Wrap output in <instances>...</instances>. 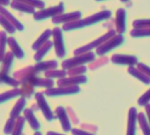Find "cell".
Masks as SVG:
<instances>
[{"instance_id":"obj_1","label":"cell","mask_w":150,"mask_h":135,"mask_svg":"<svg viewBox=\"0 0 150 135\" xmlns=\"http://www.w3.org/2000/svg\"><path fill=\"white\" fill-rule=\"evenodd\" d=\"M112 13L109 10H104L102 11L100 13H95L93 15H90L88 17H87L86 19L83 20H77L71 22H68V23H64L63 26V30L64 31H70V30H74V29H78V28H81L87 26H91L94 24H96L100 21L108 20L111 17Z\"/></svg>"},{"instance_id":"obj_2","label":"cell","mask_w":150,"mask_h":135,"mask_svg":"<svg viewBox=\"0 0 150 135\" xmlns=\"http://www.w3.org/2000/svg\"><path fill=\"white\" fill-rule=\"evenodd\" d=\"M95 59H96L95 53L88 51V52H86V53H83V54L76 55L74 57L68 58V59L63 61L62 67H63L64 70H69L71 68H73V67L83 65L86 63L92 62Z\"/></svg>"},{"instance_id":"obj_3","label":"cell","mask_w":150,"mask_h":135,"mask_svg":"<svg viewBox=\"0 0 150 135\" xmlns=\"http://www.w3.org/2000/svg\"><path fill=\"white\" fill-rule=\"evenodd\" d=\"M123 42H124L123 35L121 34H119L117 35H115L96 48V54L99 56H103L106 53L116 49L117 47L120 46Z\"/></svg>"},{"instance_id":"obj_4","label":"cell","mask_w":150,"mask_h":135,"mask_svg":"<svg viewBox=\"0 0 150 135\" xmlns=\"http://www.w3.org/2000/svg\"><path fill=\"white\" fill-rule=\"evenodd\" d=\"M116 35V32L114 30H110L109 31L108 33H106L105 35H103V36L97 38L96 40H95L94 42H91L82 47H80L78 49H76L74 50V55H80V54H83V53H86V52H88L90 50H92L93 49H96L98 46H100L102 43H103L105 41H107L109 38L112 37L113 35Z\"/></svg>"},{"instance_id":"obj_5","label":"cell","mask_w":150,"mask_h":135,"mask_svg":"<svg viewBox=\"0 0 150 135\" xmlns=\"http://www.w3.org/2000/svg\"><path fill=\"white\" fill-rule=\"evenodd\" d=\"M64 10V4L63 3H60L58 6H53V7H50V8H47V9H42L41 11L39 12H35L34 13V19L37 21H40V20H46L48 18H50V17H55L58 14H61Z\"/></svg>"},{"instance_id":"obj_6","label":"cell","mask_w":150,"mask_h":135,"mask_svg":"<svg viewBox=\"0 0 150 135\" xmlns=\"http://www.w3.org/2000/svg\"><path fill=\"white\" fill-rule=\"evenodd\" d=\"M52 35L54 37L53 46L55 47L56 55L57 57L63 58L65 56L66 51H65V46H64V42L62 29L60 28H55L52 30Z\"/></svg>"},{"instance_id":"obj_7","label":"cell","mask_w":150,"mask_h":135,"mask_svg":"<svg viewBox=\"0 0 150 135\" xmlns=\"http://www.w3.org/2000/svg\"><path fill=\"white\" fill-rule=\"evenodd\" d=\"M80 92V88L75 86H66V87H59L57 88H48L44 93L49 96H57V95H71Z\"/></svg>"},{"instance_id":"obj_8","label":"cell","mask_w":150,"mask_h":135,"mask_svg":"<svg viewBox=\"0 0 150 135\" xmlns=\"http://www.w3.org/2000/svg\"><path fill=\"white\" fill-rule=\"evenodd\" d=\"M81 18V12H73L70 13H64V14H58L52 18V23L53 24H61V23H68L74 20H80Z\"/></svg>"},{"instance_id":"obj_9","label":"cell","mask_w":150,"mask_h":135,"mask_svg":"<svg viewBox=\"0 0 150 135\" xmlns=\"http://www.w3.org/2000/svg\"><path fill=\"white\" fill-rule=\"evenodd\" d=\"M111 62L116 64H122V65H129L133 66L138 63V59L134 56L131 55H121V54H115L111 57Z\"/></svg>"},{"instance_id":"obj_10","label":"cell","mask_w":150,"mask_h":135,"mask_svg":"<svg viewBox=\"0 0 150 135\" xmlns=\"http://www.w3.org/2000/svg\"><path fill=\"white\" fill-rule=\"evenodd\" d=\"M35 99L37 101V103H38V106L40 107V109L42 110V111L43 112L46 119L48 121H50L52 119H54V117H53V114L47 103V102L45 101L44 99V96H43V94L42 93H36L35 94Z\"/></svg>"},{"instance_id":"obj_11","label":"cell","mask_w":150,"mask_h":135,"mask_svg":"<svg viewBox=\"0 0 150 135\" xmlns=\"http://www.w3.org/2000/svg\"><path fill=\"white\" fill-rule=\"evenodd\" d=\"M137 109L132 107L129 110L128 113V123L126 135H136V125H137Z\"/></svg>"},{"instance_id":"obj_12","label":"cell","mask_w":150,"mask_h":135,"mask_svg":"<svg viewBox=\"0 0 150 135\" xmlns=\"http://www.w3.org/2000/svg\"><path fill=\"white\" fill-rule=\"evenodd\" d=\"M116 28L118 34H123L126 29V12L123 8H119L116 13Z\"/></svg>"},{"instance_id":"obj_13","label":"cell","mask_w":150,"mask_h":135,"mask_svg":"<svg viewBox=\"0 0 150 135\" xmlns=\"http://www.w3.org/2000/svg\"><path fill=\"white\" fill-rule=\"evenodd\" d=\"M22 82H28L33 87H41V88H51L54 86V81L50 79H40L35 76H31Z\"/></svg>"},{"instance_id":"obj_14","label":"cell","mask_w":150,"mask_h":135,"mask_svg":"<svg viewBox=\"0 0 150 135\" xmlns=\"http://www.w3.org/2000/svg\"><path fill=\"white\" fill-rule=\"evenodd\" d=\"M88 81L87 77L84 75H79V76H71L67 79H61L57 81V86L59 87H66V86H75L82 83H86Z\"/></svg>"},{"instance_id":"obj_15","label":"cell","mask_w":150,"mask_h":135,"mask_svg":"<svg viewBox=\"0 0 150 135\" xmlns=\"http://www.w3.org/2000/svg\"><path fill=\"white\" fill-rule=\"evenodd\" d=\"M7 43H8L12 52L13 53L14 57H16L18 59H21L24 57V56H25L24 51L21 48V46L19 45V43L17 42V41L15 40L14 37H13V36L8 37L7 38Z\"/></svg>"},{"instance_id":"obj_16","label":"cell","mask_w":150,"mask_h":135,"mask_svg":"<svg viewBox=\"0 0 150 135\" xmlns=\"http://www.w3.org/2000/svg\"><path fill=\"white\" fill-rule=\"evenodd\" d=\"M0 14L1 15H3L5 18H6L14 27H15V28L16 29H18V30H20V31H22L23 29H24V27H23V25L10 13V12H8V10H6L4 6H0Z\"/></svg>"},{"instance_id":"obj_17","label":"cell","mask_w":150,"mask_h":135,"mask_svg":"<svg viewBox=\"0 0 150 135\" xmlns=\"http://www.w3.org/2000/svg\"><path fill=\"white\" fill-rule=\"evenodd\" d=\"M10 6L12 8L17 10V11H20V12H22V13H32L34 14L35 12V8L28 5V4H25V3H22L21 1H18V0H13V1L10 3Z\"/></svg>"},{"instance_id":"obj_18","label":"cell","mask_w":150,"mask_h":135,"mask_svg":"<svg viewBox=\"0 0 150 135\" xmlns=\"http://www.w3.org/2000/svg\"><path fill=\"white\" fill-rule=\"evenodd\" d=\"M58 65V63L55 60H50V61H44V62H39L38 64H36L35 65V69L37 71V73H41V72H46L49 70H52L57 68Z\"/></svg>"},{"instance_id":"obj_19","label":"cell","mask_w":150,"mask_h":135,"mask_svg":"<svg viewBox=\"0 0 150 135\" xmlns=\"http://www.w3.org/2000/svg\"><path fill=\"white\" fill-rule=\"evenodd\" d=\"M56 112H57V117L61 121L63 129L65 131H70L71 130V124H70V122H69V119H68V117H67V114H66L64 109L63 107H57L56 110Z\"/></svg>"},{"instance_id":"obj_20","label":"cell","mask_w":150,"mask_h":135,"mask_svg":"<svg viewBox=\"0 0 150 135\" xmlns=\"http://www.w3.org/2000/svg\"><path fill=\"white\" fill-rule=\"evenodd\" d=\"M52 35V30H50V29H47V30H45L41 35H40V37L33 43V45H32V49H34V50H38L47 41H49V38Z\"/></svg>"},{"instance_id":"obj_21","label":"cell","mask_w":150,"mask_h":135,"mask_svg":"<svg viewBox=\"0 0 150 135\" xmlns=\"http://www.w3.org/2000/svg\"><path fill=\"white\" fill-rule=\"evenodd\" d=\"M128 73L132 76H133L134 78H136L137 80H139V81H141L142 83H144L146 85H149L150 84V78L147 77L146 74H144L143 73H141L137 68H135V67L130 66L129 68H128Z\"/></svg>"},{"instance_id":"obj_22","label":"cell","mask_w":150,"mask_h":135,"mask_svg":"<svg viewBox=\"0 0 150 135\" xmlns=\"http://www.w3.org/2000/svg\"><path fill=\"white\" fill-rule=\"evenodd\" d=\"M137 123H139L144 135H150V125L144 113L139 112L137 114Z\"/></svg>"},{"instance_id":"obj_23","label":"cell","mask_w":150,"mask_h":135,"mask_svg":"<svg viewBox=\"0 0 150 135\" xmlns=\"http://www.w3.org/2000/svg\"><path fill=\"white\" fill-rule=\"evenodd\" d=\"M52 47H53V42L47 41L38 50H36V53L34 56L35 60L37 61V62H40L44 57V56L48 53V51L50 49H51Z\"/></svg>"},{"instance_id":"obj_24","label":"cell","mask_w":150,"mask_h":135,"mask_svg":"<svg viewBox=\"0 0 150 135\" xmlns=\"http://www.w3.org/2000/svg\"><path fill=\"white\" fill-rule=\"evenodd\" d=\"M13 59H14V55L13 53L11 51V52H7L6 53L3 60H2V73L4 74H7L11 68V66L13 64Z\"/></svg>"},{"instance_id":"obj_25","label":"cell","mask_w":150,"mask_h":135,"mask_svg":"<svg viewBox=\"0 0 150 135\" xmlns=\"http://www.w3.org/2000/svg\"><path fill=\"white\" fill-rule=\"evenodd\" d=\"M24 115H25V117H26V118L28 119V121L29 122L31 127H32L34 130H35V131L39 130L40 124H39L37 119L35 118V115H34V113H33V110H32L31 109H27V110H24Z\"/></svg>"},{"instance_id":"obj_26","label":"cell","mask_w":150,"mask_h":135,"mask_svg":"<svg viewBox=\"0 0 150 135\" xmlns=\"http://www.w3.org/2000/svg\"><path fill=\"white\" fill-rule=\"evenodd\" d=\"M21 95V89H19V88H15V89L7 91L6 93H3V94L0 95V103L5 102L6 101L13 99L16 96Z\"/></svg>"},{"instance_id":"obj_27","label":"cell","mask_w":150,"mask_h":135,"mask_svg":"<svg viewBox=\"0 0 150 135\" xmlns=\"http://www.w3.org/2000/svg\"><path fill=\"white\" fill-rule=\"evenodd\" d=\"M7 43V35L6 31L0 32V62H2L6 55V47Z\"/></svg>"},{"instance_id":"obj_28","label":"cell","mask_w":150,"mask_h":135,"mask_svg":"<svg viewBox=\"0 0 150 135\" xmlns=\"http://www.w3.org/2000/svg\"><path fill=\"white\" fill-rule=\"evenodd\" d=\"M25 105H26V100L24 97H22L17 102V103L13 107V109L11 112V117H13V118L18 117L19 115L21 114V112L22 111V110L24 109Z\"/></svg>"},{"instance_id":"obj_29","label":"cell","mask_w":150,"mask_h":135,"mask_svg":"<svg viewBox=\"0 0 150 135\" xmlns=\"http://www.w3.org/2000/svg\"><path fill=\"white\" fill-rule=\"evenodd\" d=\"M131 36L132 37H145V36H150V28H134L130 33Z\"/></svg>"},{"instance_id":"obj_30","label":"cell","mask_w":150,"mask_h":135,"mask_svg":"<svg viewBox=\"0 0 150 135\" xmlns=\"http://www.w3.org/2000/svg\"><path fill=\"white\" fill-rule=\"evenodd\" d=\"M0 25L5 28L6 32H8L9 34H14L16 32L15 27L1 14H0Z\"/></svg>"},{"instance_id":"obj_31","label":"cell","mask_w":150,"mask_h":135,"mask_svg":"<svg viewBox=\"0 0 150 135\" xmlns=\"http://www.w3.org/2000/svg\"><path fill=\"white\" fill-rule=\"evenodd\" d=\"M0 83H6V84H8L10 86L15 87V88H17L20 85L19 81L9 77L7 75V74H4L2 72L0 73Z\"/></svg>"},{"instance_id":"obj_32","label":"cell","mask_w":150,"mask_h":135,"mask_svg":"<svg viewBox=\"0 0 150 135\" xmlns=\"http://www.w3.org/2000/svg\"><path fill=\"white\" fill-rule=\"evenodd\" d=\"M66 71L65 70H49L45 72V77L48 79L50 78H58V79H62L64 77H65L66 75Z\"/></svg>"},{"instance_id":"obj_33","label":"cell","mask_w":150,"mask_h":135,"mask_svg":"<svg viewBox=\"0 0 150 135\" xmlns=\"http://www.w3.org/2000/svg\"><path fill=\"white\" fill-rule=\"evenodd\" d=\"M86 72H87V67L83 65H80V66H76V67L69 69L68 72H66V74H69L70 76H79V75L85 74Z\"/></svg>"},{"instance_id":"obj_34","label":"cell","mask_w":150,"mask_h":135,"mask_svg":"<svg viewBox=\"0 0 150 135\" xmlns=\"http://www.w3.org/2000/svg\"><path fill=\"white\" fill-rule=\"evenodd\" d=\"M18 1H21L22 3L28 4L35 8H38V9H42L44 8V2L42 1V0H18Z\"/></svg>"},{"instance_id":"obj_35","label":"cell","mask_w":150,"mask_h":135,"mask_svg":"<svg viewBox=\"0 0 150 135\" xmlns=\"http://www.w3.org/2000/svg\"><path fill=\"white\" fill-rule=\"evenodd\" d=\"M24 122H25V118L23 117H20L17 120V123L14 125L13 128V135H21L22 132V128L24 126Z\"/></svg>"},{"instance_id":"obj_36","label":"cell","mask_w":150,"mask_h":135,"mask_svg":"<svg viewBox=\"0 0 150 135\" xmlns=\"http://www.w3.org/2000/svg\"><path fill=\"white\" fill-rule=\"evenodd\" d=\"M150 102V89H148L146 93H144L139 99H138V104L139 106L145 107Z\"/></svg>"},{"instance_id":"obj_37","label":"cell","mask_w":150,"mask_h":135,"mask_svg":"<svg viewBox=\"0 0 150 135\" xmlns=\"http://www.w3.org/2000/svg\"><path fill=\"white\" fill-rule=\"evenodd\" d=\"M22 83H23V88L21 90V94L23 95L30 97L31 94L34 92V87L31 84H29L28 82H22Z\"/></svg>"},{"instance_id":"obj_38","label":"cell","mask_w":150,"mask_h":135,"mask_svg":"<svg viewBox=\"0 0 150 135\" xmlns=\"http://www.w3.org/2000/svg\"><path fill=\"white\" fill-rule=\"evenodd\" d=\"M134 28H150V20H137L133 22Z\"/></svg>"},{"instance_id":"obj_39","label":"cell","mask_w":150,"mask_h":135,"mask_svg":"<svg viewBox=\"0 0 150 135\" xmlns=\"http://www.w3.org/2000/svg\"><path fill=\"white\" fill-rule=\"evenodd\" d=\"M14 125H15V118H13V117H10L6 123V125L5 127V133L6 134H10L13 132V128H14Z\"/></svg>"},{"instance_id":"obj_40","label":"cell","mask_w":150,"mask_h":135,"mask_svg":"<svg viewBox=\"0 0 150 135\" xmlns=\"http://www.w3.org/2000/svg\"><path fill=\"white\" fill-rule=\"evenodd\" d=\"M137 66H138V70H139L141 73H143L144 74H146L147 77L150 78V67L147 66L146 64H143V63H137Z\"/></svg>"},{"instance_id":"obj_41","label":"cell","mask_w":150,"mask_h":135,"mask_svg":"<svg viewBox=\"0 0 150 135\" xmlns=\"http://www.w3.org/2000/svg\"><path fill=\"white\" fill-rule=\"evenodd\" d=\"M71 131H72L73 135H94L92 133H89L88 131H82V130H79V129H72Z\"/></svg>"},{"instance_id":"obj_42","label":"cell","mask_w":150,"mask_h":135,"mask_svg":"<svg viewBox=\"0 0 150 135\" xmlns=\"http://www.w3.org/2000/svg\"><path fill=\"white\" fill-rule=\"evenodd\" d=\"M146 108V116H147V121L149 123V125H150V103H148L147 105L145 106Z\"/></svg>"},{"instance_id":"obj_43","label":"cell","mask_w":150,"mask_h":135,"mask_svg":"<svg viewBox=\"0 0 150 135\" xmlns=\"http://www.w3.org/2000/svg\"><path fill=\"white\" fill-rule=\"evenodd\" d=\"M10 0H0V6H6L8 5H10Z\"/></svg>"},{"instance_id":"obj_44","label":"cell","mask_w":150,"mask_h":135,"mask_svg":"<svg viewBox=\"0 0 150 135\" xmlns=\"http://www.w3.org/2000/svg\"><path fill=\"white\" fill-rule=\"evenodd\" d=\"M47 135H63V134H59V133H56V132H52V131H50L47 133Z\"/></svg>"},{"instance_id":"obj_45","label":"cell","mask_w":150,"mask_h":135,"mask_svg":"<svg viewBox=\"0 0 150 135\" xmlns=\"http://www.w3.org/2000/svg\"><path fill=\"white\" fill-rule=\"evenodd\" d=\"M35 135H42V133H41V132H38V131H37V132H35Z\"/></svg>"},{"instance_id":"obj_46","label":"cell","mask_w":150,"mask_h":135,"mask_svg":"<svg viewBox=\"0 0 150 135\" xmlns=\"http://www.w3.org/2000/svg\"><path fill=\"white\" fill-rule=\"evenodd\" d=\"M121 2H124V3H125V2H127V1H129V0H120Z\"/></svg>"},{"instance_id":"obj_47","label":"cell","mask_w":150,"mask_h":135,"mask_svg":"<svg viewBox=\"0 0 150 135\" xmlns=\"http://www.w3.org/2000/svg\"><path fill=\"white\" fill-rule=\"evenodd\" d=\"M96 1H103V0H96Z\"/></svg>"}]
</instances>
